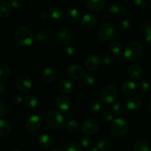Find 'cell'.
I'll list each match as a JSON object with an SVG mask.
<instances>
[{
  "instance_id": "c3c4849f",
  "label": "cell",
  "mask_w": 151,
  "mask_h": 151,
  "mask_svg": "<svg viewBox=\"0 0 151 151\" xmlns=\"http://www.w3.org/2000/svg\"><path fill=\"white\" fill-rule=\"evenodd\" d=\"M22 100H23V98H22V94H16L13 97V103L15 105L21 104L22 102Z\"/></svg>"
},
{
  "instance_id": "836d02e7",
  "label": "cell",
  "mask_w": 151,
  "mask_h": 151,
  "mask_svg": "<svg viewBox=\"0 0 151 151\" xmlns=\"http://www.w3.org/2000/svg\"><path fill=\"white\" fill-rule=\"evenodd\" d=\"M124 111H125V106H124L123 103H122L121 101L116 102L112 106V111L116 115L122 114Z\"/></svg>"
},
{
  "instance_id": "ee69618b",
  "label": "cell",
  "mask_w": 151,
  "mask_h": 151,
  "mask_svg": "<svg viewBox=\"0 0 151 151\" xmlns=\"http://www.w3.org/2000/svg\"><path fill=\"white\" fill-rule=\"evenodd\" d=\"M102 61H103V63L104 65L109 66V65L113 63L114 58L111 55H106L103 56V58H102Z\"/></svg>"
},
{
  "instance_id": "7c38bea8",
  "label": "cell",
  "mask_w": 151,
  "mask_h": 151,
  "mask_svg": "<svg viewBox=\"0 0 151 151\" xmlns=\"http://www.w3.org/2000/svg\"><path fill=\"white\" fill-rule=\"evenodd\" d=\"M42 125V119L39 115L32 114L28 116L26 120V128L29 131H38Z\"/></svg>"
},
{
  "instance_id": "7bdbcfd3",
  "label": "cell",
  "mask_w": 151,
  "mask_h": 151,
  "mask_svg": "<svg viewBox=\"0 0 151 151\" xmlns=\"http://www.w3.org/2000/svg\"><path fill=\"white\" fill-rule=\"evenodd\" d=\"M102 118H103V120L106 121V122H110L113 119V114L109 110L104 111L102 113Z\"/></svg>"
},
{
  "instance_id": "4316f807",
  "label": "cell",
  "mask_w": 151,
  "mask_h": 151,
  "mask_svg": "<svg viewBox=\"0 0 151 151\" xmlns=\"http://www.w3.org/2000/svg\"><path fill=\"white\" fill-rule=\"evenodd\" d=\"M11 7L6 0L0 1V17L6 18L10 14Z\"/></svg>"
},
{
  "instance_id": "9a60e30c",
  "label": "cell",
  "mask_w": 151,
  "mask_h": 151,
  "mask_svg": "<svg viewBox=\"0 0 151 151\" xmlns=\"http://www.w3.org/2000/svg\"><path fill=\"white\" fill-rule=\"evenodd\" d=\"M143 102L137 96H131L126 100V106L131 111H138L142 107Z\"/></svg>"
},
{
  "instance_id": "91938a15",
  "label": "cell",
  "mask_w": 151,
  "mask_h": 151,
  "mask_svg": "<svg viewBox=\"0 0 151 151\" xmlns=\"http://www.w3.org/2000/svg\"><path fill=\"white\" fill-rule=\"evenodd\" d=\"M150 100H151V96H150Z\"/></svg>"
},
{
  "instance_id": "f907efd6",
  "label": "cell",
  "mask_w": 151,
  "mask_h": 151,
  "mask_svg": "<svg viewBox=\"0 0 151 151\" xmlns=\"http://www.w3.org/2000/svg\"><path fill=\"white\" fill-rule=\"evenodd\" d=\"M64 150V147H63L60 145H55L52 148L51 151H63Z\"/></svg>"
},
{
  "instance_id": "9f6ffc18",
  "label": "cell",
  "mask_w": 151,
  "mask_h": 151,
  "mask_svg": "<svg viewBox=\"0 0 151 151\" xmlns=\"http://www.w3.org/2000/svg\"><path fill=\"white\" fill-rule=\"evenodd\" d=\"M33 1H39V0H33Z\"/></svg>"
},
{
  "instance_id": "ba28073f",
  "label": "cell",
  "mask_w": 151,
  "mask_h": 151,
  "mask_svg": "<svg viewBox=\"0 0 151 151\" xmlns=\"http://www.w3.org/2000/svg\"><path fill=\"white\" fill-rule=\"evenodd\" d=\"M72 38V31L68 27H60L56 32L55 40L60 46L67 45Z\"/></svg>"
},
{
  "instance_id": "6f0895ef",
  "label": "cell",
  "mask_w": 151,
  "mask_h": 151,
  "mask_svg": "<svg viewBox=\"0 0 151 151\" xmlns=\"http://www.w3.org/2000/svg\"><path fill=\"white\" fill-rule=\"evenodd\" d=\"M150 3H151V0H150Z\"/></svg>"
},
{
  "instance_id": "bcb514c9",
  "label": "cell",
  "mask_w": 151,
  "mask_h": 151,
  "mask_svg": "<svg viewBox=\"0 0 151 151\" xmlns=\"http://www.w3.org/2000/svg\"><path fill=\"white\" fill-rule=\"evenodd\" d=\"M10 4H11L12 7L14 8L19 9L23 6L24 1L23 0H10Z\"/></svg>"
},
{
  "instance_id": "11a10c76",
  "label": "cell",
  "mask_w": 151,
  "mask_h": 151,
  "mask_svg": "<svg viewBox=\"0 0 151 151\" xmlns=\"http://www.w3.org/2000/svg\"><path fill=\"white\" fill-rule=\"evenodd\" d=\"M122 1H130V0H122Z\"/></svg>"
},
{
  "instance_id": "d4e9b609",
  "label": "cell",
  "mask_w": 151,
  "mask_h": 151,
  "mask_svg": "<svg viewBox=\"0 0 151 151\" xmlns=\"http://www.w3.org/2000/svg\"><path fill=\"white\" fill-rule=\"evenodd\" d=\"M141 32L146 42L151 44V22H145L142 24Z\"/></svg>"
},
{
  "instance_id": "f546056e",
  "label": "cell",
  "mask_w": 151,
  "mask_h": 151,
  "mask_svg": "<svg viewBox=\"0 0 151 151\" xmlns=\"http://www.w3.org/2000/svg\"><path fill=\"white\" fill-rule=\"evenodd\" d=\"M150 150L149 144L144 140H138L134 144V151H150Z\"/></svg>"
},
{
  "instance_id": "74e56055",
  "label": "cell",
  "mask_w": 151,
  "mask_h": 151,
  "mask_svg": "<svg viewBox=\"0 0 151 151\" xmlns=\"http://www.w3.org/2000/svg\"><path fill=\"white\" fill-rule=\"evenodd\" d=\"M80 150H81L80 145L77 142H69V144H67L64 147V151H80Z\"/></svg>"
},
{
  "instance_id": "7dc6e473",
  "label": "cell",
  "mask_w": 151,
  "mask_h": 151,
  "mask_svg": "<svg viewBox=\"0 0 151 151\" xmlns=\"http://www.w3.org/2000/svg\"><path fill=\"white\" fill-rule=\"evenodd\" d=\"M8 109L4 103L0 102V116H4L7 114Z\"/></svg>"
},
{
  "instance_id": "8d00e7d4",
  "label": "cell",
  "mask_w": 151,
  "mask_h": 151,
  "mask_svg": "<svg viewBox=\"0 0 151 151\" xmlns=\"http://www.w3.org/2000/svg\"><path fill=\"white\" fill-rule=\"evenodd\" d=\"M89 109L90 110L94 112H97L101 109V103L98 100H91V103H89Z\"/></svg>"
},
{
  "instance_id": "d590c367",
  "label": "cell",
  "mask_w": 151,
  "mask_h": 151,
  "mask_svg": "<svg viewBox=\"0 0 151 151\" xmlns=\"http://www.w3.org/2000/svg\"><path fill=\"white\" fill-rule=\"evenodd\" d=\"M137 89L142 94H146L150 90V84L145 81H141L137 86Z\"/></svg>"
},
{
  "instance_id": "4fadbf2b",
  "label": "cell",
  "mask_w": 151,
  "mask_h": 151,
  "mask_svg": "<svg viewBox=\"0 0 151 151\" xmlns=\"http://www.w3.org/2000/svg\"><path fill=\"white\" fill-rule=\"evenodd\" d=\"M101 63V60L97 55L91 54L88 55L85 60L86 68L89 71H94L98 69Z\"/></svg>"
},
{
  "instance_id": "db71d44e",
  "label": "cell",
  "mask_w": 151,
  "mask_h": 151,
  "mask_svg": "<svg viewBox=\"0 0 151 151\" xmlns=\"http://www.w3.org/2000/svg\"><path fill=\"white\" fill-rule=\"evenodd\" d=\"M12 151H23V150H20V149H16V150H12Z\"/></svg>"
},
{
  "instance_id": "816d5d0a",
  "label": "cell",
  "mask_w": 151,
  "mask_h": 151,
  "mask_svg": "<svg viewBox=\"0 0 151 151\" xmlns=\"http://www.w3.org/2000/svg\"><path fill=\"white\" fill-rule=\"evenodd\" d=\"M40 16H41V19H45L46 18H47V16H49L48 13H46V12H42V13H41V15H40Z\"/></svg>"
},
{
  "instance_id": "ac0fdd59",
  "label": "cell",
  "mask_w": 151,
  "mask_h": 151,
  "mask_svg": "<svg viewBox=\"0 0 151 151\" xmlns=\"http://www.w3.org/2000/svg\"><path fill=\"white\" fill-rule=\"evenodd\" d=\"M58 89L63 94H69L73 91L74 86L70 81L66 79L61 80L58 84Z\"/></svg>"
},
{
  "instance_id": "52a82bcc",
  "label": "cell",
  "mask_w": 151,
  "mask_h": 151,
  "mask_svg": "<svg viewBox=\"0 0 151 151\" xmlns=\"http://www.w3.org/2000/svg\"><path fill=\"white\" fill-rule=\"evenodd\" d=\"M100 128L98 122L92 118H88L83 122L81 130L85 135L89 136L96 134Z\"/></svg>"
},
{
  "instance_id": "44dd1931",
  "label": "cell",
  "mask_w": 151,
  "mask_h": 151,
  "mask_svg": "<svg viewBox=\"0 0 151 151\" xmlns=\"http://www.w3.org/2000/svg\"><path fill=\"white\" fill-rule=\"evenodd\" d=\"M66 19L71 23H76L80 19V13L75 7H69L65 13Z\"/></svg>"
},
{
  "instance_id": "cb8c5ba5",
  "label": "cell",
  "mask_w": 151,
  "mask_h": 151,
  "mask_svg": "<svg viewBox=\"0 0 151 151\" xmlns=\"http://www.w3.org/2000/svg\"><path fill=\"white\" fill-rule=\"evenodd\" d=\"M11 131L10 122L4 119H0V138H5Z\"/></svg>"
},
{
  "instance_id": "f5cc1de1",
  "label": "cell",
  "mask_w": 151,
  "mask_h": 151,
  "mask_svg": "<svg viewBox=\"0 0 151 151\" xmlns=\"http://www.w3.org/2000/svg\"><path fill=\"white\" fill-rule=\"evenodd\" d=\"M98 150H99L97 149V147H91L88 149V151H98Z\"/></svg>"
},
{
  "instance_id": "e0dca14e",
  "label": "cell",
  "mask_w": 151,
  "mask_h": 151,
  "mask_svg": "<svg viewBox=\"0 0 151 151\" xmlns=\"http://www.w3.org/2000/svg\"><path fill=\"white\" fill-rule=\"evenodd\" d=\"M106 4V0H85V6L88 10L98 12L103 10Z\"/></svg>"
},
{
  "instance_id": "d6a6232c",
  "label": "cell",
  "mask_w": 151,
  "mask_h": 151,
  "mask_svg": "<svg viewBox=\"0 0 151 151\" xmlns=\"http://www.w3.org/2000/svg\"><path fill=\"white\" fill-rule=\"evenodd\" d=\"M35 41L39 43L47 42L49 40V34L47 31L40 30L35 34Z\"/></svg>"
},
{
  "instance_id": "f35d334b",
  "label": "cell",
  "mask_w": 151,
  "mask_h": 151,
  "mask_svg": "<svg viewBox=\"0 0 151 151\" xmlns=\"http://www.w3.org/2000/svg\"><path fill=\"white\" fill-rule=\"evenodd\" d=\"M134 4L139 10H144L149 6L147 0H134Z\"/></svg>"
},
{
  "instance_id": "e575fe53",
  "label": "cell",
  "mask_w": 151,
  "mask_h": 151,
  "mask_svg": "<svg viewBox=\"0 0 151 151\" xmlns=\"http://www.w3.org/2000/svg\"><path fill=\"white\" fill-rule=\"evenodd\" d=\"M131 22L128 19H123V20L120 21L117 25V29L122 32H125V31L128 30L131 28Z\"/></svg>"
},
{
  "instance_id": "b9f144b4",
  "label": "cell",
  "mask_w": 151,
  "mask_h": 151,
  "mask_svg": "<svg viewBox=\"0 0 151 151\" xmlns=\"http://www.w3.org/2000/svg\"><path fill=\"white\" fill-rule=\"evenodd\" d=\"M67 128L71 131H76L79 129V124L75 120H70L67 123Z\"/></svg>"
},
{
  "instance_id": "8fae6325",
  "label": "cell",
  "mask_w": 151,
  "mask_h": 151,
  "mask_svg": "<svg viewBox=\"0 0 151 151\" xmlns=\"http://www.w3.org/2000/svg\"><path fill=\"white\" fill-rule=\"evenodd\" d=\"M55 104V107L60 111L67 112L70 109L72 103H71L70 99L65 94H60L56 97Z\"/></svg>"
},
{
  "instance_id": "680465c9",
  "label": "cell",
  "mask_w": 151,
  "mask_h": 151,
  "mask_svg": "<svg viewBox=\"0 0 151 151\" xmlns=\"http://www.w3.org/2000/svg\"><path fill=\"white\" fill-rule=\"evenodd\" d=\"M150 151H151V148H150Z\"/></svg>"
},
{
  "instance_id": "6da1fadb",
  "label": "cell",
  "mask_w": 151,
  "mask_h": 151,
  "mask_svg": "<svg viewBox=\"0 0 151 151\" xmlns=\"http://www.w3.org/2000/svg\"><path fill=\"white\" fill-rule=\"evenodd\" d=\"M144 49L140 43L134 41L127 45L124 51V57L130 62H137L142 58Z\"/></svg>"
},
{
  "instance_id": "2e32d148",
  "label": "cell",
  "mask_w": 151,
  "mask_h": 151,
  "mask_svg": "<svg viewBox=\"0 0 151 151\" xmlns=\"http://www.w3.org/2000/svg\"><path fill=\"white\" fill-rule=\"evenodd\" d=\"M143 75L142 68L138 64H132L128 67V75L133 81H139Z\"/></svg>"
},
{
  "instance_id": "7a4b0ae2",
  "label": "cell",
  "mask_w": 151,
  "mask_h": 151,
  "mask_svg": "<svg viewBox=\"0 0 151 151\" xmlns=\"http://www.w3.org/2000/svg\"><path fill=\"white\" fill-rule=\"evenodd\" d=\"M14 36L16 42L22 47H30L34 41L33 34L26 27L21 26L16 28Z\"/></svg>"
},
{
  "instance_id": "4dcf8cb0",
  "label": "cell",
  "mask_w": 151,
  "mask_h": 151,
  "mask_svg": "<svg viewBox=\"0 0 151 151\" xmlns=\"http://www.w3.org/2000/svg\"><path fill=\"white\" fill-rule=\"evenodd\" d=\"M110 50L114 55L116 56H120L122 53V46L118 41H113L110 44Z\"/></svg>"
},
{
  "instance_id": "ffe728a7",
  "label": "cell",
  "mask_w": 151,
  "mask_h": 151,
  "mask_svg": "<svg viewBox=\"0 0 151 151\" xmlns=\"http://www.w3.org/2000/svg\"><path fill=\"white\" fill-rule=\"evenodd\" d=\"M137 90V84L132 81H126L122 86V91L125 95H133L135 94Z\"/></svg>"
},
{
  "instance_id": "5b68a950",
  "label": "cell",
  "mask_w": 151,
  "mask_h": 151,
  "mask_svg": "<svg viewBox=\"0 0 151 151\" xmlns=\"http://www.w3.org/2000/svg\"><path fill=\"white\" fill-rule=\"evenodd\" d=\"M111 132L114 137H120L125 135L128 131L129 124L124 118H116L111 124Z\"/></svg>"
},
{
  "instance_id": "30bf717a",
  "label": "cell",
  "mask_w": 151,
  "mask_h": 151,
  "mask_svg": "<svg viewBox=\"0 0 151 151\" xmlns=\"http://www.w3.org/2000/svg\"><path fill=\"white\" fill-rule=\"evenodd\" d=\"M66 74L72 79L80 80L85 76V70L81 65L73 64L67 68Z\"/></svg>"
},
{
  "instance_id": "5bb4252c",
  "label": "cell",
  "mask_w": 151,
  "mask_h": 151,
  "mask_svg": "<svg viewBox=\"0 0 151 151\" xmlns=\"http://www.w3.org/2000/svg\"><path fill=\"white\" fill-rule=\"evenodd\" d=\"M97 23V18L92 13H86L82 17L81 25L84 29H91Z\"/></svg>"
},
{
  "instance_id": "60d3db41",
  "label": "cell",
  "mask_w": 151,
  "mask_h": 151,
  "mask_svg": "<svg viewBox=\"0 0 151 151\" xmlns=\"http://www.w3.org/2000/svg\"><path fill=\"white\" fill-rule=\"evenodd\" d=\"M83 80L85 83L87 84V85H92L96 81L95 77L92 74H87V75H85Z\"/></svg>"
},
{
  "instance_id": "d6986e66",
  "label": "cell",
  "mask_w": 151,
  "mask_h": 151,
  "mask_svg": "<svg viewBox=\"0 0 151 151\" xmlns=\"http://www.w3.org/2000/svg\"><path fill=\"white\" fill-rule=\"evenodd\" d=\"M58 76V72L55 69L52 67L45 68L41 72V78L46 82H52L55 81Z\"/></svg>"
},
{
  "instance_id": "681fc988",
  "label": "cell",
  "mask_w": 151,
  "mask_h": 151,
  "mask_svg": "<svg viewBox=\"0 0 151 151\" xmlns=\"http://www.w3.org/2000/svg\"><path fill=\"white\" fill-rule=\"evenodd\" d=\"M7 90V85L4 83H0V94H5Z\"/></svg>"
},
{
  "instance_id": "ab89813d",
  "label": "cell",
  "mask_w": 151,
  "mask_h": 151,
  "mask_svg": "<svg viewBox=\"0 0 151 151\" xmlns=\"http://www.w3.org/2000/svg\"><path fill=\"white\" fill-rule=\"evenodd\" d=\"M91 142H92V141H91V139L87 135L83 136V137L81 139V145H82L83 147H85V148L89 147L90 146H91Z\"/></svg>"
},
{
  "instance_id": "1f68e13d",
  "label": "cell",
  "mask_w": 151,
  "mask_h": 151,
  "mask_svg": "<svg viewBox=\"0 0 151 151\" xmlns=\"http://www.w3.org/2000/svg\"><path fill=\"white\" fill-rule=\"evenodd\" d=\"M10 68L4 63H0V81L7 79L10 75Z\"/></svg>"
},
{
  "instance_id": "603a6c76",
  "label": "cell",
  "mask_w": 151,
  "mask_h": 151,
  "mask_svg": "<svg viewBox=\"0 0 151 151\" xmlns=\"http://www.w3.org/2000/svg\"><path fill=\"white\" fill-rule=\"evenodd\" d=\"M48 16L54 21H60L63 18V12L61 8L58 7H52L48 10Z\"/></svg>"
},
{
  "instance_id": "f1b7e54d",
  "label": "cell",
  "mask_w": 151,
  "mask_h": 151,
  "mask_svg": "<svg viewBox=\"0 0 151 151\" xmlns=\"http://www.w3.org/2000/svg\"><path fill=\"white\" fill-rule=\"evenodd\" d=\"M96 147L100 151H109L111 147V143L107 139H101L97 142Z\"/></svg>"
},
{
  "instance_id": "3957f363",
  "label": "cell",
  "mask_w": 151,
  "mask_h": 151,
  "mask_svg": "<svg viewBox=\"0 0 151 151\" xmlns=\"http://www.w3.org/2000/svg\"><path fill=\"white\" fill-rule=\"evenodd\" d=\"M65 118L58 111H50L46 117V124L52 130H58L64 126Z\"/></svg>"
},
{
  "instance_id": "277c9868",
  "label": "cell",
  "mask_w": 151,
  "mask_h": 151,
  "mask_svg": "<svg viewBox=\"0 0 151 151\" xmlns=\"http://www.w3.org/2000/svg\"><path fill=\"white\" fill-rule=\"evenodd\" d=\"M116 34V27L113 24L106 22L100 25L97 31V37L102 42H108L114 37Z\"/></svg>"
},
{
  "instance_id": "83f0119b",
  "label": "cell",
  "mask_w": 151,
  "mask_h": 151,
  "mask_svg": "<svg viewBox=\"0 0 151 151\" xmlns=\"http://www.w3.org/2000/svg\"><path fill=\"white\" fill-rule=\"evenodd\" d=\"M24 103L27 107L29 109H35L38 106V100L36 97L32 94H27L24 97Z\"/></svg>"
},
{
  "instance_id": "8992f818",
  "label": "cell",
  "mask_w": 151,
  "mask_h": 151,
  "mask_svg": "<svg viewBox=\"0 0 151 151\" xmlns=\"http://www.w3.org/2000/svg\"><path fill=\"white\" fill-rule=\"evenodd\" d=\"M100 100L105 104H111L117 97V91L114 86L109 85L104 87L100 93Z\"/></svg>"
},
{
  "instance_id": "f6af8a7d",
  "label": "cell",
  "mask_w": 151,
  "mask_h": 151,
  "mask_svg": "<svg viewBox=\"0 0 151 151\" xmlns=\"http://www.w3.org/2000/svg\"><path fill=\"white\" fill-rule=\"evenodd\" d=\"M65 51H66V53L69 56H73L75 55V53H76V49L75 48L74 46L68 45L67 47H66V48H65Z\"/></svg>"
},
{
  "instance_id": "9c48e42d",
  "label": "cell",
  "mask_w": 151,
  "mask_h": 151,
  "mask_svg": "<svg viewBox=\"0 0 151 151\" xmlns=\"http://www.w3.org/2000/svg\"><path fill=\"white\" fill-rule=\"evenodd\" d=\"M32 81L27 75H21L16 81V87L19 91L22 94H27L32 88Z\"/></svg>"
},
{
  "instance_id": "7402d4cb",
  "label": "cell",
  "mask_w": 151,
  "mask_h": 151,
  "mask_svg": "<svg viewBox=\"0 0 151 151\" xmlns=\"http://www.w3.org/2000/svg\"><path fill=\"white\" fill-rule=\"evenodd\" d=\"M126 7L121 2H115L110 7V13L115 16H123L126 13Z\"/></svg>"
},
{
  "instance_id": "484cf974",
  "label": "cell",
  "mask_w": 151,
  "mask_h": 151,
  "mask_svg": "<svg viewBox=\"0 0 151 151\" xmlns=\"http://www.w3.org/2000/svg\"><path fill=\"white\" fill-rule=\"evenodd\" d=\"M38 142L40 147L42 148H48L52 145V139L48 134H43L38 137Z\"/></svg>"
}]
</instances>
